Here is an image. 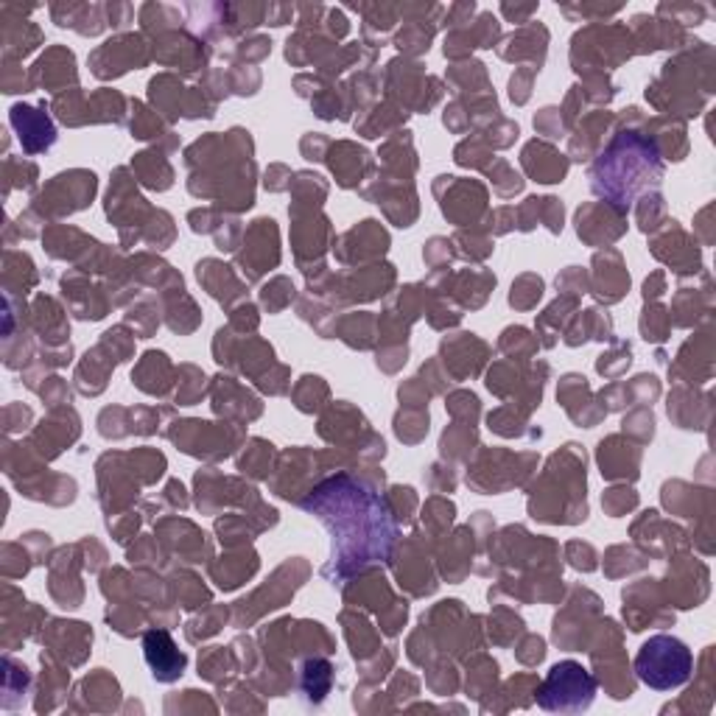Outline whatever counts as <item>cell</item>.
<instances>
[{
	"instance_id": "11",
	"label": "cell",
	"mask_w": 716,
	"mask_h": 716,
	"mask_svg": "<svg viewBox=\"0 0 716 716\" xmlns=\"http://www.w3.org/2000/svg\"><path fill=\"white\" fill-rule=\"evenodd\" d=\"M521 163L526 168V174L535 182H543V185L562 182L565 174H568V160L554 149V146L540 143V140H532L526 146L524 155H521Z\"/></svg>"
},
{
	"instance_id": "9",
	"label": "cell",
	"mask_w": 716,
	"mask_h": 716,
	"mask_svg": "<svg viewBox=\"0 0 716 716\" xmlns=\"http://www.w3.org/2000/svg\"><path fill=\"white\" fill-rule=\"evenodd\" d=\"M12 127L20 132V143L29 155H40L48 152L57 143V129L51 118L45 112V104L29 107V104H17L12 107Z\"/></svg>"
},
{
	"instance_id": "7",
	"label": "cell",
	"mask_w": 716,
	"mask_h": 716,
	"mask_svg": "<svg viewBox=\"0 0 716 716\" xmlns=\"http://www.w3.org/2000/svg\"><path fill=\"white\" fill-rule=\"evenodd\" d=\"M146 62H149V51H146L143 40L129 34L98 48L93 54V73L98 79H112L127 73L129 67H143Z\"/></svg>"
},
{
	"instance_id": "26",
	"label": "cell",
	"mask_w": 716,
	"mask_h": 716,
	"mask_svg": "<svg viewBox=\"0 0 716 716\" xmlns=\"http://www.w3.org/2000/svg\"><path fill=\"white\" fill-rule=\"evenodd\" d=\"M429 42H431V31H426V26H414V22H409L406 31L398 37V48L409 54L429 51Z\"/></svg>"
},
{
	"instance_id": "32",
	"label": "cell",
	"mask_w": 716,
	"mask_h": 716,
	"mask_svg": "<svg viewBox=\"0 0 716 716\" xmlns=\"http://www.w3.org/2000/svg\"><path fill=\"white\" fill-rule=\"evenodd\" d=\"M532 76H535V70H515V76L509 79V95H512L515 104H524L529 98Z\"/></svg>"
},
{
	"instance_id": "28",
	"label": "cell",
	"mask_w": 716,
	"mask_h": 716,
	"mask_svg": "<svg viewBox=\"0 0 716 716\" xmlns=\"http://www.w3.org/2000/svg\"><path fill=\"white\" fill-rule=\"evenodd\" d=\"M135 120H132V137H160V118L149 115V110H143V104H135Z\"/></svg>"
},
{
	"instance_id": "18",
	"label": "cell",
	"mask_w": 716,
	"mask_h": 716,
	"mask_svg": "<svg viewBox=\"0 0 716 716\" xmlns=\"http://www.w3.org/2000/svg\"><path fill=\"white\" fill-rule=\"evenodd\" d=\"M165 373H171L168 356L152 350V353H146V356H143L140 367L132 373V381H135L143 392L149 389V381H157V394H163V392H165V384H160V381H163Z\"/></svg>"
},
{
	"instance_id": "19",
	"label": "cell",
	"mask_w": 716,
	"mask_h": 716,
	"mask_svg": "<svg viewBox=\"0 0 716 716\" xmlns=\"http://www.w3.org/2000/svg\"><path fill=\"white\" fill-rule=\"evenodd\" d=\"M252 448H246V456L238 459V467L243 473H250L255 479H269L271 473V456H275V451H271V446L266 439H252L250 442Z\"/></svg>"
},
{
	"instance_id": "31",
	"label": "cell",
	"mask_w": 716,
	"mask_h": 716,
	"mask_svg": "<svg viewBox=\"0 0 716 716\" xmlns=\"http://www.w3.org/2000/svg\"><path fill=\"white\" fill-rule=\"evenodd\" d=\"M535 129H537L540 135H549V137H562L560 132H562L565 127H562V115H560V110H554V107H546V110H543V112L535 118Z\"/></svg>"
},
{
	"instance_id": "33",
	"label": "cell",
	"mask_w": 716,
	"mask_h": 716,
	"mask_svg": "<svg viewBox=\"0 0 716 716\" xmlns=\"http://www.w3.org/2000/svg\"><path fill=\"white\" fill-rule=\"evenodd\" d=\"M451 241L446 238H431L429 241V250H426V261L434 266V269H446V263L451 261Z\"/></svg>"
},
{
	"instance_id": "3",
	"label": "cell",
	"mask_w": 716,
	"mask_h": 716,
	"mask_svg": "<svg viewBox=\"0 0 716 716\" xmlns=\"http://www.w3.org/2000/svg\"><path fill=\"white\" fill-rule=\"evenodd\" d=\"M694 672V655L675 635H655L635 658V675L655 691H672Z\"/></svg>"
},
{
	"instance_id": "5",
	"label": "cell",
	"mask_w": 716,
	"mask_h": 716,
	"mask_svg": "<svg viewBox=\"0 0 716 716\" xmlns=\"http://www.w3.org/2000/svg\"><path fill=\"white\" fill-rule=\"evenodd\" d=\"M93 193H95L93 171H70V174L54 177V182L34 199V210H45V208L51 210L57 205L59 213H73V210L87 208Z\"/></svg>"
},
{
	"instance_id": "12",
	"label": "cell",
	"mask_w": 716,
	"mask_h": 716,
	"mask_svg": "<svg viewBox=\"0 0 716 716\" xmlns=\"http://www.w3.org/2000/svg\"><path fill=\"white\" fill-rule=\"evenodd\" d=\"M34 82L45 90H59L67 82H76V59L65 48H51L37 65H34Z\"/></svg>"
},
{
	"instance_id": "30",
	"label": "cell",
	"mask_w": 716,
	"mask_h": 716,
	"mask_svg": "<svg viewBox=\"0 0 716 716\" xmlns=\"http://www.w3.org/2000/svg\"><path fill=\"white\" fill-rule=\"evenodd\" d=\"M568 560H571L574 568L579 571H594L597 568V552L588 546V543H568Z\"/></svg>"
},
{
	"instance_id": "25",
	"label": "cell",
	"mask_w": 716,
	"mask_h": 716,
	"mask_svg": "<svg viewBox=\"0 0 716 716\" xmlns=\"http://www.w3.org/2000/svg\"><path fill=\"white\" fill-rule=\"evenodd\" d=\"M602 504H605V509H607L613 517H619V515H624L627 509H632V507L638 504V496H635L632 490H627V487H613V490L605 492Z\"/></svg>"
},
{
	"instance_id": "15",
	"label": "cell",
	"mask_w": 716,
	"mask_h": 716,
	"mask_svg": "<svg viewBox=\"0 0 716 716\" xmlns=\"http://www.w3.org/2000/svg\"><path fill=\"white\" fill-rule=\"evenodd\" d=\"M255 568H258V557L250 552H238L235 557H227V560H221V562H213L210 565V574L213 579L218 582V588H225V590H233L238 585H243L246 579H250L255 574Z\"/></svg>"
},
{
	"instance_id": "6",
	"label": "cell",
	"mask_w": 716,
	"mask_h": 716,
	"mask_svg": "<svg viewBox=\"0 0 716 716\" xmlns=\"http://www.w3.org/2000/svg\"><path fill=\"white\" fill-rule=\"evenodd\" d=\"M246 250L238 252V263L246 271V280H258L269 266H275L280 252H278V227L271 218H258L246 233L243 241Z\"/></svg>"
},
{
	"instance_id": "34",
	"label": "cell",
	"mask_w": 716,
	"mask_h": 716,
	"mask_svg": "<svg viewBox=\"0 0 716 716\" xmlns=\"http://www.w3.org/2000/svg\"><path fill=\"white\" fill-rule=\"evenodd\" d=\"M521 647H524V650H529V652H517V658H521L526 666H535V663H540V660H543V655H546V644H543V638H537V635H526Z\"/></svg>"
},
{
	"instance_id": "23",
	"label": "cell",
	"mask_w": 716,
	"mask_h": 716,
	"mask_svg": "<svg viewBox=\"0 0 716 716\" xmlns=\"http://www.w3.org/2000/svg\"><path fill=\"white\" fill-rule=\"evenodd\" d=\"M261 300H263V305L269 308V314L283 311V308L294 300V286H291V280H286V278H275L269 286H263Z\"/></svg>"
},
{
	"instance_id": "22",
	"label": "cell",
	"mask_w": 716,
	"mask_h": 716,
	"mask_svg": "<svg viewBox=\"0 0 716 716\" xmlns=\"http://www.w3.org/2000/svg\"><path fill=\"white\" fill-rule=\"evenodd\" d=\"M540 297H543V280L537 275H524L521 280L512 286L509 305H515V308H532Z\"/></svg>"
},
{
	"instance_id": "21",
	"label": "cell",
	"mask_w": 716,
	"mask_h": 716,
	"mask_svg": "<svg viewBox=\"0 0 716 716\" xmlns=\"http://www.w3.org/2000/svg\"><path fill=\"white\" fill-rule=\"evenodd\" d=\"M672 319L666 316V311L660 305H647L644 319H641V333H644L647 341H666L669 339V325Z\"/></svg>"
},
{
	"instance_id": "27",
	"label": "cell",
	"mask_w": 716,
	"mask_h": 716,
	"mask_svg": "<svg viewBox=\"0 0 716 716\" xmlns=\"http://www.w3.org/2000/svg\"><path fill=\"white\" fill-rule=\"evenodd\" d=\"M627 367H630V344H622V350H619V353H607V356H602V358L597 361L599 376H605V378L622 376Z\"/></svg>"
},
{
	"instance_id": "13",
	"label": "cell",
	"mask_w": 716,
	"mask_h": 716,
	"mask_svg": "<svg viewBox=\"0 0 716 716\" xmlns=\"http://www.w3.org/2000/svg\"><path fill=\"white\" fill-rule=\"evenodd\" d=\"M638 456V451H627V446H622V437H607L599 442V467L605 479H635Z\"/></svg>"
},
{
	"instance_id": "35",
	"label": "cell",
	"mask_w": 716,
	"mask_h": 716,
	"mask_svg": "<svg viewBox=\"0 0 716 716\" xmlns=\"http://www.w3.org/2000/svg\"><path fill=\"white\" fill-rule=\"evenodd\" d=\"M666 291V280H663V271H655V275L644 283V300H658L660 294Z\"/></svg>"
},
{
	"instance_id": "29",
	"label": "cell",
	"mask_w": 716,
	"mask_h": 716,
	"mask_svg": "<svg viewBox=\"0 0 716 716\" xmlns=\"http://www.w3.org/2000/svg\"><path fill=\"white\" fill-rule=\"evenodd\" d=\"M655 216H663V196L650 193V196H644V199H641V205H638L641 230H644V233L655 230Z\"/></svg>"
},
{
	"instance_id": "24",
	"label": "cell",
	"mask_w": 716,
	"mask_h": 716,
	"mask_svg": "<svg viewBox=\"0 0 716 716\" xmlns=\"http://www.w3.org/2000/svg\"><path fill=\"white\" fill-rule=\"evenodd\" d=\"M294 398H297V409L300 411H314L319 409V398H328V386L323 384V378H311L305 376L297 386V392H294Z\"/></svg>"
},
{
	"instance_id": "14",
	"label": "cell",
	"mask_w": 716,
	"mask_h": 716,
	"mask_svg": "<svg viewBox=\"0 0 716 716\" xmlns=\"http://www.w3.org/2000/svg\"><path fill=\"white\" fill-rule=\"evenodd\" d=\"M328 165L333 168L341 188H358L364 168L369 165V155L353 143H336L331 149Z\"/></svg>"
},
{
	"instance_id": "36",
	"label": "cell",
	"mask_w": 716,
	"mask_h": 716,
	"mask_svg": "<svg viewBox=\"0 0 716 716\" xmlns=\"http://www.w3.org/2000/svg\"><path fill=\"white\" fill-rule=\"evenodd\" d=\"M532 12H535V6H524V9L504 6V14H507V17H526V14H532Z\"/></svg>"
},
{
	"instance_id": "4",
	"label": "cell",
	"mask_w": 716,
	"mask_h": 716,
	"mask_svg": "<svg viewBox=\"0 0 716 716\" xmlns=\"http://www.w3.org/2000/svg\"><path fill=\"white\" fill-rule=\"evenodd\" d=\"M597 694V680L588 675V669L577 660H562L552 666L549 677L543 685L535 688V700L540 708L546 711H560V713H577L585 711L594 703Z\"/></svg>"
},
{
	"instance_id": "2",
	"label": "cell",
	"mask_w": 716,
	"mask_h": 716,
	"mask_svg": "<svg viewBox=\"0 0 716 716\" xmlns=\"http://www.w3.org/2000/svg\"><path fill=\"white\" fill-rule=\"evenodd\" d=\"M590 188L597 196L607 199L610 208L627 213L641 190H652L663 180L660 152L652 137L635 129H622L610 137V143L597 155L590 165Z\"/></svg>"
},
{
	"instance_id": "20",
	"label": "cell",
	"mask_w": 716,
	"mask_h": 716,
	"mask_svg": "<svg viewBox=\"0 0 716 716\" xmlns=\"http://www.w3.org/2000/svg\"><path fill=\"white\" fill-rule=\"evenodd\" d=\"M499 348L507 353V356H512V358H529L535 350H537V341L529 336V331L526 328H507L504 331V336H501V341H499Z\"/></svg>"
},
{
	"instance_id": "17",
	"label": "cell",
	"mask_w": 716,
	"mask_h": 716,
	"mask_svg": "<svg viewBox=\"0 0 716 716\" xmlns=\"http://www.w3.org/2000/svg\"><path fill=\"white\" fill-rule=\"evenodd\" d=\"M132 168L137 171V177H140L143 185L157 188V190H165L171 185V180H174V174H171V165L160 155H137Z\"/></svg>"
},
{
	"instance_id": "8",
	"label": "cell",
	"mask_w": 716,
	"mask_h": 716,
	"mask_svg": "<svg viewBox=\"0 0 716 716\" xmlns=\"http://www.w3.org/2000/svg\"><path fill=\"white\" fill-rule=\"evenodd\" d=\"M143 652L152 666V675L160 683H174L185 672V652L177 650L174 638L168 630H149L143 635Z\"/></svg>"
},
{
	"instance_id": "10",
	"label": "cell",
	"mask_w": 716,
	"mask_h": 716,
	"mask_svg": "<svg viewBox=\"0 0 716 716\" xmlns=\"http://www.w3.org/2000/svg\"><path fill=\"white\" fill-rule=\"evenodd\" d=\"M597 266V275H594V283H590V291L597 294L599 303H619L624 297V291L630 288V275L622 263V255L619 252H605V255H597L594 261Z\"/></svg>"
},
{
	"instance_id": "1",
	"label": "cell",
	"mask_w": 716,
	"mask_h": 716,
	"mask_svg": "<svg viewBox=\"0 0 716 716\" xmlns=\"http://www.w3.org/2000/svg\"><path fill=\"white\" fill-rule=\"evenodd\" d=\"M303 509L314 512L319 521L333 535V554L331 565L325 568V577L336 568L331 577L344 579L350 571H361L364 565L386 560L392 554L398 529L392 524V512L384 499L376 496V490L358 484L353 476L339 473L316 484L308 499L300 501Z\"/></svg>"
},
{
	"instance_id": "16",
	"label": "cell",
	"mask_w": 716,
	"mask_h": 716,
	"mask_svg": "<svg viewBox=\"0 0 716 716\" xmlns=\"http://www.w3.org/2000/svg\"><path fill=\"white\" fill-rule=\"evenodd\" d=\"M333 683V666L323 658H314L303 663V675H300V688L305 691V697L314 703H323L325 694L331 691Z\"/></svg>"
}]
</instances>
